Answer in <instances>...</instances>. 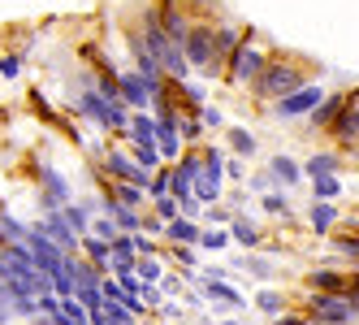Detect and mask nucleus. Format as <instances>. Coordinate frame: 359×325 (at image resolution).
Here are the masks:
<instances>
[{
  "label": "nucleus",
  "mask_w": 359,
  "mask_h": 325,
  "mask_svg": "<svg viewBox=\"0 0 359 325\" xmlns=\"http://www.w3.org/2000/svg\"><path fill=\"white\" fill-rule=\"evenodd\" d=\"M325 139L338 147L342 157H351L359 147V87H346V109L338 113V121L325 131Z\"/></svg>",
  "instance_id": "obj_8"
},
{
  "label": "nucleus",
  "mask_w": 359,
  "mask_h": 325,
  "mask_svg": "<svg viewBox=\"0 0 359 325\" xmlns=\"http://www.w3.org/2000/svg\"><path fill=\"white\" fill-rule=\"evenodd\" d=\"M312 79H316V74L307 69V61H303V57L286 53V48H273V57L264 61L260 79L251 83V100H255V105H277V100H286L290 91L307 87Z\"/></svg>",
  "instance_id": "obj_1"
},
{
  "label": "nucleus",
  "mask_w": 359,
  "mask_h": 325,
  "mask_svg": "<svg viewBox=\"0 0 359 325\" xmlns=\"http://www.w3.org/2000/svg\"><path fill=\"white\" fill-rule=\"evenodd\" d=\"M35 204L39 213H61L65 204H74V183L48 161H35Z\"/></svg>",
  "instance_id": "obj_3"
},
{
  "label": "nucleus",
  "mask_w": 359,
  "mask_h": 325,
  "mask_svg": "<svg viewBox=\"0 0 359 325\" xmlns=\"http://www.w3.org/2000/svg\"><path fill=\"white\" fill-rule=\"evenodd\" d=\"M126 147H135V143H156V117L151 113H130V126H126Z\"/></svg>",
  "instance_id": "obj_27"
},
{
  "label": "nucleus",
  "mask_w": 359,
  "mask_h": 325,
  "mask_svg": "<svg viewBox=\"0 0 359 325\" xmlns=\"http://www.w3.org/2000/svg\"><path fill=\"white\" fill-rule=\"evenodd\" d=\"M199 234H203V221H191V217H173L165 226V247L182 243V247H199Z\"/></svg>",
  "instance_id": "obj_24"
},
{
  "label": "nucleus",
  "mask_w": 359,
  "mask_h": 325,
  "mask_svg": "<svg viewBox=\"0 0 359 325\" xmlns=\"http://www.w3.org/2000/svg\"><path fill=\"white\" fill-rule=\"evenodd\" d=\"M61 217L69 221V230H74V234L83 239V234L91 230V217H95V213H91L87 204H79V199H74V204H65V208H61Z\"/></svg>",
  "instance_id": "obj_33"
},
{
  "label": "nucleus",
  "mask_w": 359,
  "mask_h": 325,
  "mask_svg": "<svg viewBox=\"0 0 359 325\" xmlns=\"http://www.w3.org/2000/svg\"><path fill=\"white\" fill-rule=\"evenodd\" d=\"M346 165H355V169H359V147H355V152L346 157Z\"/></svg>",
  "instance_id": "obj_48"
},
{
  "label": "nucleus",
  "mask_w": 359,
  "mask_h": 325,
  "mask_svg": "<svg viewBox=\"0 0 359 325\" xmlns=\"http://www.w3.org/2000/svg\"><path fill=\"white\" fill-rule=\"evenodd\" d=\"M139 234H147V239H161V243H165V221H161L156 213L147 208V213L139 217Z\"/></svg>",
  "instance_id": "obj_42"
},
{
  "label": "nucleus",
  "mask_w": 359,
  "mask_h": 325,
  "mask_svg": "<svg viewBox=\"0 0 359 325\" xmlns=\"http://www.w3.org/2000/svg\"><path fill=\"white\" fill-rule=\"evenodd\" d=\"M307 325H316V321H307Z\"/></svg>",
  "instance_id": "obj_50"
},
{
  "label": "nucleus",
  "mask_w": 359,
  "mask_h": 325,
  "mask_svg": "<svg viewBox=\"0 0 359 325\" xmlns=\"http://www.w3.org/2000/svg\"><path fill=\"white\" fill-rule=\"evenodd\" d=\"M260 213H264L269 221H281V226H286V221L294 217V208H290V191L273 187L269 195H260Z\"/></svg>",
  "instance_id": "obj_26"
},
{
  "label": "nucleus",
  "mask_w": 359,
  "mask_h": 325,
  "mask_svg": "<svg viewBox=\"0 0 359 325\" xmlns=\"http://www.w3.org/2000/svg\"><path fill=\"white\" fill-rule=\"evenodd\" d=\"M346 295L359 304V269H351V282H346Z\"/></svg>",
  "instance_id": "obj_47"
},
{
  "label": "nucleus",
  "mask_w": 359,
  "mask_h": 325,
  "mask_svg": "<svg viewBox=\"0 0 359 325\" xmlns=\"http://www.w3.org/2000/svg\"><path fill=\"white\" fill-rule=\"evenodd\" d=\"M151 13H156L165 39L182 48V39H187V31H191V22H195V5H187V0H151Z\"/></svg>",
  "instance_id": "obj_9"
},
{
  "label": "nucleus",
  "mask_w": 359,
  "mask_h": 325,
  "mask_svg": "<svg viewBox=\"0 0 359 325\" xmlns=\"http://www.w3.org/2000/svg\"><path fill=\"white\" fill-rule=\"evenodd\" d=\"M165 269H169L165 256H139V260H135V278H139V282H161Z\"/></svg>",
  "instance_id": "obj_34"
},
{
  "label": "nucleus",
  "mask_w": 359,
  "mask_h": 325,
  "mask_svg": "<svg viewBox=\"0 0 359 325\" xmlns=\"http://www.w3.org/2000/svg\"><path fill=\"white\" fill-rule=\"evenodd\" d=\"M221 139H225V152L238 157V161H255V157H260V139H255V131L243 126V121H229Z\"/></svg>",
  "instance_id": "obj_17"
},
{
  "label": "nucleus",
  "mask_w": 359,
  "mask_h": 325,
  "mask_svg": "<svg viewBox=\"0 0 359 325\" xmlns=\"http://www.w3.org/2000/svg\"><path fill=\"white\" fill-rule=\"evenodd\" d=\"M351 282V269L342 265H312L303 273V291H316V295H346Z\"/></svg>",
  "instance_id": "obj_13"
},
{
  "label": "nucleus",
  "mask_w": 359,
  "mask_h": 325,
  "mask_svg": "<svg viewBox=\"0 0 359 325\" xmlns=\"http://www.w3.org/2000/svg\"><path fill=\"white\" fill-rule=\"evenodd\" d=\"M342 217H346V213H342L338 204L312 199V204H307V217H303V221H307V234H312V239H329L333 230L342 226Z\"/></svg>",
  "instance_id": "obj_15"
},
{
  "label": "nucleus",
  "mask_w": 359,
  "mask_h": 325,
  "mask_svg": "<svg viewBox=\"0 0 359 325\" xmlns=\"http://www.w3.org/2000/svg\"><path fill=\"white\" fill-rule=\"evenodd\" d=\"M229 273H251V278H260V282H273L277 278V265L264 256V252H243V256H234L225 265Z\"/></svg>",
  "instance_id": "obj_22"
},
{
  "label": "nucleus",
  "mask_w": 359,
  "mask_h": 325,
  "mask_svg": "<svg viewBox=\"0 0 359 325\" xmlns=\"http://www.w3.org/2000/svg\"><path fill=\"white\" fill-rule=\"evenodd\" d=\"M269 178H273V187H281V191H299L307 178H303V165H299V157H290V152H273L269 157Z\"/></svg>",
  "instance_id": "obj_16"
},
{
  "label": "nucleus",
  "mask_w": 359,
  "mask_h": 325,
  "mask_svg": "<svg viewBox=\"0 0 359 325\" xmlns=\"http://www.w3.org/2000/svg\"><path fill=\"white\" fill-rule=\"evenodd\" d=\"M27 234H31V221H22L18 213L0 208V243H27Z\"/></svg>",
  "instance_id": "obj_29"
},
{
  "label": "nucleus",
  "mask_w": 359,
  "mask_h": 325,
  "mask_svg": "<svg viewBox=\"0 0 359 325\" xmlns=\"http://www.w3.org/2000/svg\"><path fill=\"white\" fill-rule=\"evenodd\" d=\"M243 191H247V195H269V191H273V178H269V169H255V173H247Z\"/></svg>",
  "instance_id": "obj_40"
},
{
  "label": "nucleus",
  "mask_w": 359,
  "mask_h": 325,
  "mask_svg": "<svg viewBox=\"0 0 359 325\" xmlns=\"http://www.w3.org/2000/svg\"><path fill=\"white\" fill-rule=\"evenodd\" d=\"M342 109H346V91H329V95L320 100V105L312 109V117H307L303 126L312 131V135H325V131L333 126V121H338V113H342Z\"/></svg>",
  "instance_id": "obj_20"
},
{
  "label": "nucleus",
  "mask_w": 359,
  "mask_h": 325,
  "mask_svg": "<svg viewBox=\"0 0 359 325\" xmlns=\"http://www.w3.org/2000/svg\"><path fill=\"white\" fill-rule=\"evenodd\" d=\"M130 157H135V165H139L143 173H156V169H161V152H156V143H135V147H130Z\"/></svg>",
  "instance_id": "obj_35"
},
{
  "label": "nucleus",
  "mask_w": 359,
  "mask_h": 325,
  "mask_svg": "<svg viewBox=\"0 0 359 325\" xmlns=\"http://www.w3.org/2000/svg\"><path fill=\"white\" fill-rule=\"evenodd\" d=\"M229 239H234V247H243V252H264V221L251 217V213H234Z\"/></svg>",
  "instance_id": "obj_14"
},
{
  "label": "nucleus",
  "mask_w": 359,
  "mask_h": 325,
  "mask_svg": "<svg viewBox=\"0 0 359 325\" xmlns=\"http://www.w3.org/2000/svg\"><path fill=\"white\" fill-rule=\"evenodd\" d=\"M247 173H251V169H247V161H238V157H229V161H225V183L243 187V183H247Z\"/></svg>",
  "instance_id": "obj_44"
},
{
  "label": "nucleus",
  "mask_w": 359,
  "mask_h": 325,
  "mask_svg": "<svg viewBox=\"0 0 359 325\" xmlns=\"http://www.w3.org/2000/svg\"><path fill=\"white\" fill-rule=\"evenodd\" d=\"M27 252H31V260H35V269L39 273H48V278H61L65 273V252L48 239L43 230H39V221H31V234H27Z\"/></svg>",
  "instance_id": "obj_10"
},
{
  "label": "nucleus",
  "mask_w": 359,
  "mask_h": 325,
  "mask_svg": "<svg viewBox=\"0 0 359 325\" xmlns=\"http://www.w3.org/2000/svg\"><path fill=\"white\" fill-rule=\"evenodd\" d=\"M307 321H312V317H307L303 308H286L281 317H273V325H307Z\"/></svg>",
  "instance_id": "obj_45"
},
{
  "label": "nucleus",
  "mask_w": 359,
  "mask_h": 325,
  "mask_svg": "<svg viewBox=\"0 0 359 325\" xmlns=\"http://www.w3.org/2000/svg\"><path fill=\"white\" fill-rule=\"evenodd\" d=\"M229 221H234V208H229V204L203 208V226H221V230H229Z\"/></svg>",
  "instance_id": "obj_38"
},
{
  "label": "nucleus",
  "mask_w": 359,
  "mask_h": 325,
  "mask_svg": "<svg viewBox=\"0 0 359 325\" xmlns=\"http://www.w3.org/2000/svg\"><path fill=\"white\" fill-rule=\"evenodd\" d=\"M39 230H43L48 239H53V243L61 247V252H79V243H83L79 234L69 230V221H65L61 213H43V217H39Z\"/></svg>",
  "instance_id": "obj_21"
},
{
  "label": "nucleus",
  "mask_w": 359,
  "mask_h": 325,
  "mask_svg": "<svg viewBox=\"0 0 359 325\" xmlns=\"http://www.w3.org/2000/svg\"><path fill=\"white\" fill-rule=\"evenodd\" d=\"M325 95H329V87H325L320 79H312V83H307V87L290 91L286 100H277V105H269L264 113H269L273 121H281V126H294V121H307V117H312V109L320 105Z\"/></svg>",
  "instance_id": "obj_5"
},
{
  "label": "nucleus",
  "mask_w": 359,
  "mask_h": 325,
  "mask_svg": "<svg viewBox=\"0 0 359 325\" xmlns=\"http://www.w3.org/2000/svg\"><path fill=\"white\" fill-rule=\"evenodd\" d=\"M169 195V173H165V165L151 173V183H147V204H156V199H165Z\"/></svg>",
  "instance_id": "obj_41"
},
{
  "label": "nucleus",
  "mask_w": 359,
  "mask_h": 325,
  "mask_svg": "<svg viewBox=\"0 0 359 325\" xmlns=\"http://www.w3.org/2000/svg\"><path fill=\"white\" fill-rule=\"evenodd\" d=\"M117 95H121V105L130 113H151V87L143 83V74L135 65L117 69Z\"/></svg>",
  "instance_id": "obj_12"
},
{
  "label": "nucleus",
  "mask_w": 359,
  "mask_h": 325,
  "mask_svg": "<svg viewBox=\"0 0 359 325\" xmlns=\"http://www.w3.org/2000/svg\"><path fill=\"white\" fill-rule=\"evenodd\" d=\"M225 325H243V321H238V317H229V321H225Z\"/></svg>",
  "instance_id": "obj_49"
},
{
  "label": "nucleus",
  "mask_w": 359,
  "mask_h": 325,
  "mask_svg": "<svg viewBox=\"0 0 359 325\" xmlns=\"http://www.w3.org/2000/svg\"><path fill=\"white\" fill-rule=\"evenodd\" d=\"M22 79V53H0V83H18Z\"/></svg>",
  "instance_id": "obj_37"
},
{
  "label": "nucleus",
  "mask_w": 359,
  "mask_h": 325,
  "mask_svg": "<svg viewBox=\"0 0 359 325\" xmlns=\"http://www.w3.org/2000/svg\"><path fill=\"white\" fill-rule=\"evenodd\" d=\"M251 308H255V312H260V317H269V321H273V317H281V312H286V308H290V299H286V291H281V286H273V282H264L260 291H255V295H251Z\"/></svg>",
  "instance_id": "obj_23"
},
{
  "label": "nucleus",
  "mask_w": 359,
  "mask_h": 325,
  "mask_svg": "<svg viewBox=\"0 0 359 325\" xmlns=\"http://www.w3.org/2000/svg\"><path fill=\"white\" fill-rule=\"evenodd\" d=\"M169 252V265H177L182 273H195L199 265H203V252L199 247H182V243H173V247H165Z\"/></svg>",
  "instance_id": "obj_32"
},
{
  "label": "nucleus",
  "mask_w": 359,
  "mask_h": 325,
  "mask_svg": "<svg viewBox=\"0 0 359 325\" xmlns=\"http://www.w3.org/2000/svg\"><path fill=\"white\" fill-rule=\"evenodd\" d=\"M199 295H203V304H221V308H234V312H247L251 308V299L234 286V282H203V286H195Z\"/></svg>",
  "instance_id": "obj_19"
},
{
  "label": "nucleus",
  "mask_w": 359,
  "mask_h": 325,
  "mask_svg": "<svg viewBox=\"0 0 359 325\" xmlns=\"http://www.w3.org/2000/svg\"><path fill=\"white\" fill-rule=\"evenodd\" d=\"M91 234H95V239H104V243H113L121 230H117V221H113L109 213H100V217H91Z\"/></svg>",
  "instance_id": "obj_39"
},
{
  "label": "nucleus",
  "mask_w": 359,
  "mask_h": 325,
  "mask_svg": "<svg viewBox=\"0 0 359 325\" xmlns=\"http://www.w3.org/2000/svg\"><path fill=\"white\" fill-rule=\"evenodd\" d=\"M199 165H203L199 147H187V152L177 157L173 165H165V173H169V195H173V199H191V195H195V178H199Z\"/></svg>",
  "instance_id": "obj_11"
},
{
  "label": "nucleus",
  "mask_w": 359,
  "mask_h": 325,
  "mask_svg": "<svg viewBox=\"0 0 359 325\" xmlns=\"http://www.w3.org/2000/svg\"><path fill=\"white\" fill-rule=\"evenodd\" d=\"M79 256H83L87 265H95L100 273H109V260H113V243L95 239V234L87 230V234H83V243H79Z\"/></svg>",
  "instance_id": "obj_25"
},
{
  "label": "nucleus",
  "mask_w": 359,
  "mask_h": 325,
  "mask_svg": "<svg viewBox=\"0 0 359 325\" xmlns=\"http://www.w3.org/2000/svg\"><path fill=\"white\" fill-rule=\"evenodd\" d=\"M303 178H325V173H346V157L338 147H316V152H307L303 161Z\"/></svg>",
  "instance_id": "obj_18"
},
{
  "label": "nucleus",
  "mask_w": 359,
  "mask_h": 325,
  "mask_svg": "<svg viewBox=\"0 0 359 325\" xmlns=\"http://www.w3.org/2000/svg\"><path fill=\"white\" fill-rule=\"evenodd\" d=\"M177 135H182V147H203L208 143V131H203V121L195 113H182V121H177Z\"/></svg>",
  "instance_id": "obj_31"
},
{
  "label": "nucleus",
  "mask_w": 359,
  "mask_h": 325,
  "mask_svg": "<svg viewBox=\"0 0 359 325\" xmlns=\"http://www.w3.org/2000/svg\"><path fill=\"white\" fill-rule=\"evenodd\" d=\"M199 121H203V131H208V135H225V126H229V117L217 109V105H203L199 113H195Z\"/></svg>",
  "instance_id": "obj_36"
},
{
  "label": "nucleus",
  "mask_w": 359,
  "mask_h": 325,
  "mask_svg": "<svg viewBox=\"0 0 359 325\" xmlns=\"http://www.w3.org/2000/svg\"><path fill=\"white\" fill-rule=\"evenodd\" d=\"M87 325H91V321H87Z\"/></svg>",
  "instance_id": "obj_51"
},
{
  "label": "nucleus",
  "mask_w": 359,
  "mask_h": 325,
  "mask_svg": "<svg viewBox=\"0 0 359 325\" xmlns=\"http://www.w3.org/2000/svg\"><path fill=\"white\" fill-rule=\"evenodd\" d=\"M229 247H234L229 230H221V226H203V234H199V252H203V256H221V252H229Z\"/></svg>",
  "instance_id": "obj_30"
},
{
  "label": "nucleus",
  "mask_w": 359,
  "mask_h": 325,
  "mask_svg": "<svg viewBox=\"0 0 359 325\" xmlns=\"http://www.w3.org/2000/svg\"><path fill=\"white\" fill-rule=\"evenodd\" d=\"M243 39H247V22L229 18V13H217V22H212V65H208V79H203V83L221 79V74H225V61L234 57V48H238Z\"/></svg>",
  "instance_id": "obj_7"
},
{
  "label": "nucleus",
  "mask_w": 359,
  "mask_h": 325,
  "mask_svg": "<svg viewBox=\"0 0 359 325\" xmlns=\"http://www.w3.org/2000/svg\"><path fill=\"white\" fill-rule=\"evenodd\" d=\"M303 312L312 317L316 325H355L359 321V304L351 295H316L303 291Z\"/></svg>",
  "instance_id": "obj_6"
},
{
  "label": "nucleus",
  "mask_w": 359,
  "mask_h": 325,
  "mask_svg": "<svg viewBox=\"0 0 359 325\" xmlns=\"http://www.w3.org/2000/svg\"><path fill=\"white\" fill-rule=\"evenodd\" d=\"M312 183V199H325V204H338L346 195V178L342 173H325V178H307Z\"/></svg>",
  "instance_id": "obj_28"
},
{
  "label": "nucleus",
  "mask_w": 359,
  "mask_h": 325,
  "mask_svg": "<svg viewBox=\"0 0 359 325\" xmlns=\"http://www.w3.org/2000/svg\"><path fill=\"white\" fill-rule=\"evenodd\" d=\"M156 317H165V321H182L187 312H182V304H177V299H165V304L156 308Z\"/></svg>",
  "instance_id": "obj_46"
},
{
  "label": "nucleus",
  "mask_w": 359,
  "mask_h": 325,
  "mask_svg": "<svg viewBox=\"0 0 359 325\" xmlns=\"http://www.w3.org/2000/svg\"><path fill=\"white\" fill-rule=\"evenodd\" d=\"M269 57H273V44L255 31V27H247V39L234 48V57L225 61V74H221V79L234 87V91H251V83L260 79V69H264Z\"/></svg>",
  "instance_id": "obj_2"
},
{
  "label": "nucleus",
  "mask_w": 359,
  "mask_h": 325,
  "mask_svg": "<svg viewBox=\"0 0 359 325\" xmlns=\"http://www.w3.org/2000/svg\"><path fill=\"white\" fill-rule=\"evenodd\" d=\"M147 208H151V213H156V217L165 221V226H169V221H173V217H182V208H177V199H173V195H165V199H156V204H147Z\"/></svg>",
  "instance_id": "obj_43"
},
{
  "label": "nucleus",
  "mask_w": 359,
  "mask_h": 325,
  "mask_svg": "<svg viewBox=\"0 0 359 325\" xmlns=\"http://www.w3.org/2000/svg\"><path fill=\"white\" fill-rule=\"evenodd\" d=\"M212 22H217V13H199L195 9V22H191V31L182 39V57H187L195 79H208V65H212Z\"/></svg>",
  "instance_id": "obj_4"
}]
</instances>
